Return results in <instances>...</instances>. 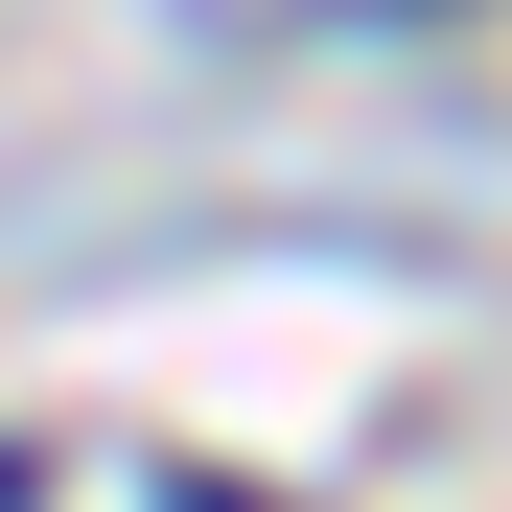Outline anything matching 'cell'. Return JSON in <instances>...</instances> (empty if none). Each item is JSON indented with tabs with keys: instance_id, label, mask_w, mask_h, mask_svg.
<instances>
[]
</instances>
